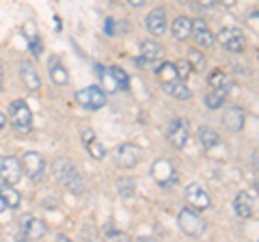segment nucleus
Masks as SVG:
<instances>
[{"instance_id": "nucleus-1", "label": "nucleus", "mask_w": 259, "mask_h": 242, "mask_svg": "<svg viewBox=\"0 0 259 242\" xmlns=\"http://www.w3.org/2000/svg\"><path fill=\"white\" fill-rule=\"evenodd\" d=\"M52 177L59 184H63L65 188H67L69 192H74V195H82L84 192V180L82 175L78 173V169L69 163V160L65 158H56L52 163Z\"/></svg>"}, {"instance_id": "nucleus-2", "label": "nucleus", "mask_w": 259, "mask_h": 242, "mask_svg": "<svg viewBox=\"0 0 259 242\" xmlns=\"http://www.w3.org/2000/svg\"><path fill=\"white\" fill-rule=\"evenodd\" d=\"M9 121L18 132H30L32 128V110L24 100H13L9 104Z\"/></svg>"}, {"instance_id": "nucleus-3", "label": "nucleus", "mask_w": 259, "mask_h": 242, "mask_svg": "<svg viewBox=\"0 0 259 242\" xmlns=\"http://www.w3.org/2000/svg\"><path fill=\"white\" fill-rule=\"evenodd\" d=\"M177 225H180V229L186 233V236H190V238H199V236H203L205 233V221L199 216L197 210H182L180 216H177Z\"/></svg>"}, {"instance_id": "nucleus-4", "label": "nucleus", "mask_w": 259, "mask_h": 242, "mask_svg": "<svg viewBox=\"0 0 259 242\" xmlns=\"http://www.w3.org/2000/svg\"><path fill=\"white\" fill-rule=\"evenodd\" d=\"M216 42L231 54H242L246 50V37L240 28H221V33L216 35Z\"/></svg>"}, {"instance_id": "nucleus-5", "label": "nucleus", "mask_w": 259, "mask_h": 242, "mask_svg": "<svg viewBox=\"0 0 259 242\" xmlns=\"http://www.w3.org/2000/svg\"><path fill=\"white\" fill-rule=\"evenodd\" d=\"M76 102H78V106H82L87 110H102L106 106V93L97 85H91V87L80 89L76 93Z\"/></svg>"}, {"instance_id": "nucleus-6", "label": "nucleus", "mask_w": 259, "mask_h": 242, "mask_svg": "<svg viewBox=\"0 0 259 242\" xmlns=\"http://www.w3.org/2000/svg\"><path fill=\"white\" fill-rule=\"evenodd\" d=\"M20 163H22V169L26 171V175L32 182H44L48 167H46V160L39 151H24Z\"/></svg>"}, {"instance_id": "nucleus-7", "label": "nucleus", "mask_w": 259, "mask_h": 242, "mask_svg": "<svg viewBox=\"0 0 259 242\" xmlns=\"http://www.w3.org/2000/svg\"><path fill=\"white\" fill-rule=\"evenodd\" d=\"M151 177L162 188H171L177 184V173L171 165V160H166V158H158L156 163L151 165Z\"/></svg>"}, {"instance_id": "nucleus-8", "label": "nucleus", "mask_w": 259, "mask_h": 242, "mask_svg": "<svg viewBox=\"0 0 259 242\" xmlns=\"http://www.w3.org/2000/svg\"><path fill=\"white\" fill-rule=\"evenodd\" d=\"M184 195H186V201H188V206L192 210H199V212H203V210L212 208V197H209L207 190L201 186V184H197V182L188 184L186 190H184Z\"/></svg>"}, {"instance_id": "nucleus-9", "label": "nucleus", "mask_w": 259, "mask_h": 242, "mask_svg": "<svg viewBox=\"0 0 259 242\" xmlns=\"http://www.w3.org/2000/svg\"><path fill=\"white\" fill-rule=\"evenodd\" d=\"M24 175V169L22 163L13 156H0V180L3 184H18Z\"/></svg>"}, {"instance_id": "nucleus-10", "label": "nucleus", "mask_w": 259, "mask_h": 242, "mask_svg": "<svg viewBox=\"0 0 259 242\" xmlns=\"http://www.w3.org/2000/svg\"><path fill=\"white\" fill-rule=\"evenodd\" d=\"M141 156H143L141 147L139 145H132V143H123L115 149V163L121 169H134L141 163Z\"/></svg>"}, {"instance_id": "nucleus-11", "label": "nucleus", "mask_w": 259, "mask_h": 242, "mask_svg": "<svg viewBox=\"0 0 259 242\" xmlns=\"http://www.w3.org/2000/svg\"><path fill=\"white\" fill-rule=\"evenodd\" d=\"M166 141L171 143L175 149H182L186 141H188V124L180 117L171 119L166 124Z\"/></svg>"}, {"instance_id": "nucleus-12", "label": "nucleus", "mask_w": 259, "mask_h": 242, "mask_svg": "<svg viewBox=\"0 0 259 242\" xmlns=\"http://www.w3.org/2000/svg\"><path fill=\"white\" fill-rule=\"evenodd\" d=\"M20 227H22V236L26 238V240H41L46 236V223L41 219H35V216H30V214H24L22 216V223H20Z\"/></svg>"}, {"instance_id": "nucleus-13", "label": "nucleus", "mask_w": 259, "mask_h": 242, "mask_svg": "<svg viewBox=\"0 0 259 242\" xmlns=\"http://www.w3.org/2000/svg\"><path fill=\"white\" fill-rule=\"evenodd\" d=\"M145 26H147V30L153 37L164 35L166 33V11H164V7H156V9H151L147 13V18H145Z\"/></svg>"}, {"instance_id": "nucleus-14", "label": "nucleus", "mask_w": 259, "mask_h": 242, "mask_svg": "<svg viewBox=\"0 0 259 242\" xmlns=\"http://www.w3.org/2000/svg\"><path fill=\"white\" fill-rule=\"evenodd\" d=\"M20 80L28 93H39V89H41V78H39L35 65L28 61L20 63Z\"/></svg>"}, {"instance_id": "nucleus-15", "label": "nucleus", "mask_w": 259, "mask_h": 242, "mask_svg": "<svg viewBox=\"0 0 259 242\" xmlns=\"http://www.w3.org/2000/svg\"><path fill=\"white\" fill-rule=\"evenodd\" d=\"M223 124H225V128L229 132H240L242 128H244V124H246V112L242 110L240 106L225 108V112H223Z\"/></svg>"}, {"instance_id": "nucleus-16", "label": "nucleus", "mask_w": 259, "mask_h": 242, "mask_svg": "<svg viewBox=\"0 0 259 242\" xmlns=\"http://www.w3.org/2000/svg\"><path fill=\"white\" fill-rule=\"evenodd\" d=\"M190 37H194V42H197L201 48H212L216 44L214 33L209 30L205 20H201V18H197V20L192 22V35Z\"/></svg>"}, {"instance_id": "nucleus-17", "label": "nucleus", "mask_w": 259, "mask_h": 242, "mask_svg": "<svg viewBox=\"0 0 259 242\" xmlns=\"http://www.w3.org/2000/svg\"><path fill=\"white\" fill-rule=\"evenodd\" d=\"M207 85L212 87V91H216V93H221L223 98H227V95L231 93V89H233V80L225 74V71H221V69H214L212 74H209V78H207Z\"/></svg>"}, {"instance_id": "nucleus-18", "label": "nucleus", "mask_w": 259, "mask_h": 242, "mask_svg": "<svg viewBox=\"0 0 259 242\" xmlns=\"http://www.w3.org/2000/svg\"><path fill=\"white\" fill-rule=\"evenodd\" d=\"M82 143H84V147H87V151H89V156L91 158H95V160L106 158V147L97 141V136H95V132L91 130V128L82 130Z\"/></svg>"}, {"instance_id": "nucleus-19", "label": "nucleus", "mask_w": 259, "mask_h": 242, "mask_svg": "<svg viewBox=\"0 0 259 242\" xmlns=\"http://www.w3.org/2000/svg\"><path fill=\"white\" fill-rule=\"evenodd\" d=\"M48 74H50V80L56 87H67L69 85V71L65 69V65L56 59V56H52V59L48 61Z\"/></svg>"}, {"instance_id": "nucleus-20", "label": "nucleus", "mask_w": 259, "mask_h": 242, "mask_svg": "<svg viewBox=\"0 0 259 242\" xmlns=\"http://www.w3.org/2000/svg\"><path fill=\"white\" fill-rule=\"evenodd\" d=\"M141 56L158 65V63H162V59H164V48L158 42H153V39H147V42L141 44Z\"/></svg>"}, {"instance_id": "nucleus-21", "label": "nucleus", "mask_w": 259, "mask_h": 242, "mask_svg": "<svg viewBox=\"0 0 259 242\" xmlns=\"http://www.w3.org/2000/svg\"><path fill=\"white\" fill-rule=\"evenodd\" d=\"M171 33L177 42H186V39H190V35H192V22L186 18V15H177L173 20Z\"/></svg>"}, {"instance_id": "nucleus-22", "label": "nucleus", "mask_w": 259, "mask_h": 242, "mask_svg": "<svg viewBox=\"0 0 259 242\" xmlns=\"http://www.w3.org/2000/svg\"><path fill=\"white\" fill-rule=\"evenodd\" d=\"M233 210L240 219H250L253 216V199H250L248 192H238L236 199H233Z\"/></svg>"}, {"instance_id": "nucleus-23", "label": "nucleus", "mask_w": 259, "mask_h": 242, "mask_svg": "<svg viewBox=\"0 0 259 242\" xmlns=\"http://www.w3.org/2000/svg\"><path fill=\"white\" fill-rule=\"evenodd\" d=\"M162 89L171 95V98H175V100H190L192 98V91L188 87L184 85V80H173V83H162Z\"/></svg>"}, {"instance_id": "nucleus-24", "label": "nucleus", "mask_w": 259, "mask_h": 242, "mask_svg": "<svg viewBox=\"0 0 259 242\" xmlns=\"http://www.w3.org/2000/svg\"><path fill=\"white\" fill-rule=\"evenodd\" d=\"M199 143L203 145L205 149H214L221 145V136H218V132L212 130V128L203 126V128H199Z\"/></svg>"}, {"instance_id": "nucleus-25", "label": "nucleus", "mask_w": 259, "mask_h": 242, "mask_svg": "<svg viewBox=\"0 0 259 242\" xmlns=\"http://www.w3.org/2000/svg\"><path fill=\"white\" fill-rule=\"evenodd\" d=\"M95 71H97V76H100V83L104 85V89H106V91H112V93L119 91V85H117L115 76H112L110 67H104V65H100V63H97Z\"/></svg>"}, {"instance_id": "nucleus-26", "label": "nucleus", "mask_w": 259, "mask_h": 242, "mask_svg": "<svg viewBox=\"0 0 259 242\" xmlns=\"http://www.w3.org/2000/svg\"><path fill=\"white\" fill-rule=\"evenodd\" d=\"M0 195H3V199L7 201V206L11 210H18L22 206V195L13 188V184H3L0 186Z\"/></svg>"}, {"instance_id": "nucleus-27", "label": "nucleus", "mask_w": 259, "mask_h": 242, "mask_svg": "<svg viewBox=\"0 0 259 242\" xmlns=\"http://www.w3.org/2000/svg\"><path fill=\"white\" fill-rule=\"evenodd\" d=\"M115 188L119 192V197H123V199H132L136 195V182L132 180V177H119V180L115 182Z\"/></svg>"}, {"instance_id": "nucleus-28", "label": "nucleus", "mask_w": 259, "mask_h": 242, "mask_svg": "<svg viewBox=\"0 0 259 242\" xmlns=\"http://www.w3.org/2000/svg\"><path fill=\"white\" fill-rule=\"evenodd\" d=\"M190 63V67H192V71H205L207 69V59H205V54L199 50V48H190L188 50V59H186Z\"/></svg>"}, {"instance_id": "nucleus-29", "label": "nucleus", "mask_w": 259, "mask_h": 242, "mask_svg": "<svg viewBox=\"0 0 259 242\" xmlns=\"http://www.w3.org/2000/svg\"><path fill=\"white\" fill-rule=\"evenodd\" d=\"M156 76L160 78V83H173V80H180L177 78V69H175V63H160V65L153 69Z\"/></svg>"}, {"instance_id": "nucleus-30", "label": "nucleus", "mask_w": 259, "mask_h": 242, "mask_svg": "<svg viewBox=\"0 0 259 242\" xmlns=\"http://www.w3.org/2000/svg\"><path fill=\"white\" fill-rule=\"evenodd\" d=\"M110 71H112V76H115L119 89H123V91H130V76L125 74V69H123V67L112 65V67H110Z\"/></svg>"}, {"instance_id": "nucleus-31", "label": "nucleus", "mask_w": 259, "mask_h": 242, "mask_svg": "<svg viewBox=\"0 0 259 242\" xmlns=\"http://www.w3.org/2000/svg\"><path fill=\"white\" fill-rule=\"evenodd\" d=\"M225 100H227V98H223V95H221V93H216V91H209V93L205 95V98H203L205 106H207L209 110H218V108H223Z\"/></svg>"}, {"instance_id": "nucleus-32", "label": "nucleus", "mask_w": 259, "mask_h": 242, "mask_svg": "<svg viewBox=\"0 0 259 242\" xmlns=\"http://www.w3.org/2000/svg\"><path fill=\"white\" fill-rule=\"evenodd\" d=\"M28 48H30V52H32V56H35V59H39V56H41L44 42H41V37H39L37 33L32 35V37H28Z\"/></svg>"}, {"instance_id": "nucleus-33", "label": "nucleus", "mask_w": 259, "mask_h": 242, "mask_svg": "<svg viewBox=\"0 0 259 242\" xmlns=\"http://www.w3.org/2000/svg\"><path fill=\"white\" fill-rule=\"evenodd\" d=\"M175 69H177V78H180V80H188V76L192 74V67H190L188 61H177Z\"/></svg>"}, {"instance_id": "nucleus-34", "label": "nucleus", "mask_w": 259, "mask_h": 242, "mask_svg": "<svg viewBox=\"0 0 259 242\" xmlns=\"http://www.w3.org/2000/svg\"><path fill=\"white\" fill-rule=\"evenodd\" d=\"M106 35L112 37V35H117V30H115V22H112L110 18L106 20Z\"/></svg>"}, {"instance_id": "nucleus-35", "label": "nucleus", "mask_w": 259, "mask_h": 242, "mask_svg": "<svg viewBox=\"0 0 259 242\" xmlns=\"http://www.w3.org/2000/svg\"><path fill=\"white\" fill-rule=\"evenodd\" d=\"M199 7H203V9H212V7H216L218 0H197Z\"/></svg>"}, {"instance_id": "nucleus-36", "label": "nucleus", "mask_w": 259, "mask_h": 242, "mask_svg": "<svg viewBox=\"0 0 259 242\" xmlns=\"http://www.w3.org/2000/svg\"><path fill=\"white\" fill-rule=\"evenodd\" d=\"M5 89V67H3V61H0V93Z\"/></svg>"}, {"instance_id": "nucleus-37", "label": "nucleus", "mask_w": 259, "mask_h": 242, "mask_svg": "<svg viewBox=\"0 0 259 242\" xmlns=\"http://www.w3.org/2000/svg\"><path fill=\"white\" fill-rule=\"evenodd\" d=\"M127 5H130V7H134V9H139V7L145 5V0H127Z\"/></svg>"}, {"instance_id": "nucleus-38", "label": "nucleus", "mask_w": 259, "mask_h": 242, "mask_svg": "<svg viewBox=\"0 0 259 242\" xmlns=\"http://www.w3.org/2000/svg\"><path fill=\"white\" fill-rule=\"evenodd\" d=\"M7 126V117H5V112L0 110V130H3V128Z\"/></svg>"}, {"instance_id": "nucleus-39", "label": "nucleus", "mask_w": 259, "mask_h": 242, "mask_svg": "<svg viewBox=\"0 0 259 242\" xmlns=\"http://www.w3.org/2000/svg\"><path fill=\"white\" fill-rule=\"evenodd\" d=\"M7 208H9V206H7V201L3 199V195H0V214H3V212H5V210H7Z\"/></svg>"}, {"instance_id": "nucleus-40", "label": "nucleus", "mask_w": 259, "mask_h": 242, "mask_svg": "<svg viewBox=\"0 0 259 242\" xmlns=\"http://www.w3.org/2000/svg\"><path fill=\"white\" fill-rule=\"evenodd\" d=\"M253 163H255V167L259 169V147L255 149V154H253Z\"/></svg>"}, {"instance_id": "nucleus-41", "label": "nucleus", "mask_w": 259, "mask_h": 242, "mask_svg": "<svg viewBox=\"0 0 259 242\" xmlns=\"http://www.w3.org/2000/svg\"><path fill=\"white\" fill-rule=\"evenodd\" d=\"M221 3H223L225 7H233V5H236V3H238V0H221Z\"/></svg>"}, {"instance_id": "nucleus-42", "label": "nucleus", "mask_w": 259, "mask_h": 242, "mask_svg": "<svg viewBox=\"0 0 259 242\" xmlns=\"http://www.w3.org/2000/svg\"><path fill=\"white\" fill-rule=\"evenodd\" d=\"M175 3H180V5H188L190 0H175Z\"/></svg>"}, {"instance_id": "nucleus-43", "label": "nucleus", "mask_w": 259, "mask_h": 242, "mask_svg": "<svg viewBox=\"0 0 259 242\" xmlns=\"http://www.w3.org/2000/svg\"><path fill=\"white\" fill-rule=\"evenodd\" d=\"M257 190H259V182H257Z\"/></svg>"}]
</instances>
